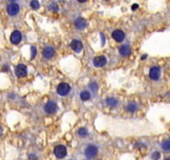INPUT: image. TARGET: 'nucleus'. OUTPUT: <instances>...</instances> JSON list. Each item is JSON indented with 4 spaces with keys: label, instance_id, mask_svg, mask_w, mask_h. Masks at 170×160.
I'll use <instances>...</instances> for the list:
<instances>
[{
    "label": "nucleus",
    "instance_id": "obj_1",
    "mask_svg": "<svg viewBox=\"0 0 170 160\" xmlns=\"http://www.w3.org/2000/svg\"><path fill=\"white\" fill-rule=\"evenodd\" d=\"M54 155L59 159H62V158L65 157L67 155L66 147L63 145H57L54 148Z\"/></svg>",
    "mask_w": 170,
    "mask_h": 160
},
{
    "label": "nucleus",
    "instance_id": "obj_2",
    "mask_svg": "<svg viewBox=\"0 0 170 160\" xmlns=\"http://www.w3.org/2000/svg\"><path fill=\"white\" fill-rule=\"evenodd\" d=\"M97 152H99V149H97V147L95 145H88L84 151L85 155H86L88 158H93V157L96 156Z\"/></svg>",
    "mask_w": 170,
    "mask_h": 160
},
{
    "label": "nucleus",
    "instance_id": "obj_3",
    "mask_svg": "<svg viewBox=\"0 0 170 160\" xmlns=\"http://www.w3.org/2000/svg\"><path fill=\"white\" fill-rule=\"evenodd\" d=\"M70 90H71V87L66 82H62V84H60L57 87V92L61 96H66L70 92Z\"/></svg>",
    "mask_w": 170,
    "mask_h": 160
},
{
    "label": "nucleus",
    "instance_id": "obj_4",
    "mask_svg": "<svg viewBox=\"0 0 170 160\" xmlns=\"http://www.w3.org/2000/svg\"><path fill=\"white\" fill-rule=\"evenodd\" d=\"M58 110V105L55 101H47L44 105V111L47 114H54Z\"/></svg>",
    "mask_w": 170,
    "mask_h": 160
},
{
    "label": "nucleus",
    "instance_id": "obj_5",
    "mask_svg": "<svg viewBox=\"0 0 170 160\" xmlns=\"http://www.w3.org/2000/svg\"><path fill=\"white\" fill-rule=\"evenodd\" d=\"M28 74V67L25 65H18L15 67V75L19 78H23Z\"/></svg>",
    "mask_w": 170,
    "mask_h": 160
},
{
    "label": "nucleus",
    "instance_id": "obj_6",
    "mask_svg": "<svg viewBox=\"0 0 170 160\" xmlns=\"http://www.w3.org/2000/svg\"><path fill=\"white\" fill-rule=\"evenodd\" d=\"M160 76H161V69L159 66H153L150 68V70H149L150 79L153 81H157V80H159Z\"/></svg>",
    "mask_w": 170,
    "mask_h": 160
},
{
    "label": "nucleus",
    "instance_id": "obj_7",
    "mask_svg": "<svg viewBox=\"0 0 170 160\" xmlns=\"http://www.w3.org/2000/svg\"><path fill=\"white\" fill-rule=\"evenodd\" d=\"M19 11H20V7H19V5L16 3H11V4L8 5V7H7V11L11 16L16 15L19 12Z\"/></svg>",
    "mask_w": 170,
    "mask_h": 160
},
{
    "label": "nucleus",
    "instance_id": "obj_8",
    "mask_svg": "<svg viewBox=\"0 0 170 160\" xmlns=\"http://www.w3.org/2000/svg\"><path fill=\"white\" fill-rule=\"evenodd\" d=\"M107 63V59L105 56H97L94 59V66L96 67H102Z\"/></svg>",
    "mask_w": 170,
    "mask_h": 160
},
{
    "label": "nucleus",
    "instance_id": "obj_9",
    "mask_svg": "<svg viewBox=\"0 0 170 160\" xmlns=\"http://www.w3.org/2000/svg\"><path fill=\"white\" fill-rule=\"evenodd\" d=\"M21 40H22L21 32H20V31H18V30H14L11 35V42L14 45H17V44H19L21 42Z\"/></svg>",
    "mask_w": 170,
    "mask_h": 160
},
{
    "label": "nucleus",
    "instance_id": "obj_10",
    "mask_svg": "<svg viewBox=\"0 0 170 160\" xmlns=\"http://www.w3.org/2000/svg\"><path fill=\"white\" fill-rule=\"evenodd\" d=\"M113 38L116 41V42H118V43H121L124 41V39H125V33L123 32L122 30L120 29H116L114 30L113 34H112Z\"/></svg>",
    "mask_w": 170,
    "mask_h": 160
},
{
    "label": "nucleus",
    "instance_id": "obj_11",
    "mask_svg": "<svg viewBox=\"0 0 170 160\" xmlns=\"http://www.w3.org/2000/svg\"><path fill=\"white\" fill-rule=\"evenodd\" d=\"M70 47L77 53H80V51L82 50V44H81L80 41H78V40H73V41H72L71 44H70Z\"/></svg>",
    "mask_w": 170,
    "mask_h": 160
},
{
    "label": "nucleus",
    "instance_id": "obj_12",
    "mask_svg": "<svg viewBox=\"0 0 170 160\" xmlns=\"http://www.w3.org/2000/svg\"><path fill=\"white\" fill-rule=\"evenodd\" d=\"M54 54H55V50H54L53 48H51V47H47L43 50V56L45 59L52 58V57L54 56Z\"/></svg>",
    "mask_w": 170,
    "mask_h": 160
},
{
    "label": "nucleus",
    "instance_id": "obj_13",
    "mask_svg": "<svg viewBox=\"0 0 170 160\" xmlns=\"http://www.w3.org/2000/svg\"><path fill=\"white\" fill-rule=\"evenodd\" d=\"M132 52V49H130L129 46L128 45H124V46H121L119 48V53L123 56V57H127Z\"/></svg>",
    "mask_w": 170,
    "mask_h": 160
},
{
    "label": "nucleus",
    "instance_id": "obj_14",
    "mask_svg": "<svg viewBox=\"0 0 170 160\" xmlns=\"http://www.w3.org/2000/svg\"><path fill=\"white\" fill-rule=\"evenodd\" d=\"M75 26L78 29H83L85 27H86V21H85V19H83L81 17H78L75 21Z\"/></svg>",
    "mask_w": 170,
    "mask_h": 160
},
{
    "label": "nucleus",
    "instance_id": "obj_15",
    "mask_svg": "<svg viewBox=\"0 0 170 160\" xmlns=\"http://www.w3.org/2000/svg\"><path fill=\"white\" fill-rule=\"evenodd\" d=\"M137 108L138 107H137V104L135 103V102H129L127 106V110L130 113H134L137 110Z\"/></svg>",
    "mask_w": 170,
    "mask_h": 160
},
{
    "label": "nucleus",
    "instance_id": "obj_16",
    "mask_svg": "<svg viewBox=\"0 0 170 160\" xmlns=\"http://www.w3.org/2000/svg\"><path fill=\"white\" fill-rule=\"evenodd\" d=\"M162 149L165 152H170V139H166L162 143Z\"/></svg>",
    "mask_w": 170,
    "mask_h": 160
},
{
    "label": "nucleus",
    "instance_id": "obj_17",
    "mask_svg": "<svg viewBox=\"0 0 170 160\" xmlns=\"http://www.w3.org/2000/svg\"><path fill=\"white\" fill-rule=\"evenodd\" d=\"M106 104L110 107H114L117 104V100L114 98H108L106 100Z\"/></svg>",
    "mask_w": 170,
    "mask_h": 160
},
{
    "label": "nucleus",
    "instance_id": "obj_18",
    "mask_svg": "<svg viewBox=\"0 0 170 160\" xmlns=\"http://www.w3.org/2000/svg\"><path fill=\"white\" fill-rule=\"evenodd\" d=\"M90 98H91V94L88 91H82L80 93V99H81V100L86 101V100H90Z\"/></svg>",
    "mask_w": 170,
    "mask_h": 160
},
{
    "label": "nucleus",
    "instance_id": "obj_19",
    "mask_svg": "<svg viewBox=\"0 0 170 160\" xmlns=\"http://www.w3.org/2000/svg\"><path fill=\"white\" fill-rule=\"evenodd\" d=\"M77 134H78V136L81 137H87L88 136V131L87 129H85V128H80L77 131Z\"/></svg>",
    "mask_w": 170,
    "mask_h": 160
},
{
    "label": "nucleus",
    "instance_id": "obj_20",
    "mask_svg": "<svg viewBox=\"0 0 170 160\" xmlns=\"http://www.w3.org/2000/svg\"><path fill=\"white\" fill-rule=\"evenodd\" d=\"M89 88H90L92 91L96 92V91H97V89H99V85H97L96 82H91V84H89Z\"/></svg>",
    "mask_w": 170,
    "mask_h": 160
},
{
    "label": "nucleus",
    "instance_id": "obj_21",
    "mask_svg": "<svg viewBox=\"0 0 170 160\" xmlns=\"http://www.w3.org/2000/svg\"><path fill=\"white\" fill-rule=\"evenodd\" d=\"M30 7L33 9V10H37L39 7H40V4H39V2L37 1V0H31Z\"/></svg>",
    "mask_w": 170,
    "mask_h": 160
},
{
    "label": "nucleus",
    "instance_id": "obj_22",
    "mask_svg": "<svg viewBox=\"0 0 170 160\" xmlns=\"http://www.w3.org/2000/svg\"><path fill=\"white\" fill-rule=\"evenodd\" d=\"M160 157H161V153L159 152H154L151 155V158L153 160H159Z\"/></svg>",
    "mask_w": 170,
    "mask_h": 160
},
{
    "label": "nucleus",
    "instance_id": "obj_23",
    "mask_svg": "<svg viewBox=\"0 0 170 160\" xmlns=\"http://www.w3.org/2000/svg\"><path fill=\"white\" fill-rule=\"evenodd\" d=\"M49 9H50L51 11H58V10H59V8H58V5H57V4H55V3L51 4V5L49 6Z\"/></svg>",
    "mask_w": 170,
    "mask_h": 160
},
{
    "label": "nucleus",
    "instance_id": "obj_24",
    "mask_svg": "<svg viewBox=\"0 0 170 160\" xmlns=\"http://www.w3.org/2000/svg\"><path fill=\"white\" fill-rule=\"evenodd\" d=\"M36 56V48L34 47H31V58L33 59Z\"/></svg>",
    "mask_w": 170,
    "mask_h": 160
},
{
    "label": "nucleus",
    "instance_id": "obj_25",
    "mask_svg": "<svg viewBox=\"0 0 170 160\" xmlns=\"http://www.w3.org/2000/svg\"><path fill=\"white\" fill-rule=\"evenodd\" d=\"M29 160H37V156L35 155H30L29 157Z\"/></svg>",
    "mask_w": 170,
    "mask_h": 160
},
{
    "label": "nucleus",
    "instance_id": "obj_26",
    "mask_svg": "<svg viewBox=\"0 0 170 160\" xmlns=\"http://www.w3.org/2000/svg\"><path fill=\"white\" fill-rule=\"evenodd\" d=\"M138 7H139V6L137 5V4H133V5H132V11H135L136 9H138Z\"/></svg>",
    "mask_w": 170,
    "mask_h": 160
},
{
    "label": "nucleus",
    "instance_id": "obj_27",
    "mask_svg": "<svg viewBox=\"0 0 170 160\" xmlns=\"http://www.w3.org/2000/svg\"><path fill=\"white\" fill-rule=\"evenodd\" d=\"M78 2H80V3H84V2H86L87 0H77Z\"/></svg>",
    "mask_w": 170,
    "mask_h": 160
},
{
    "label": "nucleus",
    "instance_id": "obj_28",
    "mask_svg": "<svg viewBox=\"0 0 170 160\" xmlns=\"http://www.w3.org/2000/svg\"><path fill=\"white\" fill-rule=\"evenodd\" d=\"M145 58H147V55H143L142 56V60H145Z\"/></svg>",
    "mask_w": 170,
    "mask_h": 160
},
{
    "label": "nucleus",
    "instance_id": "obj_29",
    "mask_svg": "<svg viewBox=\"0 0 170 160\" xmlns=\"http://www.w3.org/2000/svg\"><path fill=\"white\" fill-rule=\"evenodd\" d=\"M4 71H7V66H5V67H4Z\"/></svg>",
    "mask_w": 170,
    "mask_h": 160
},
{
    "label": "nucleus",
    "instance_id": "obj_30",
    "mask_svg": "<svg viewBox=\"0 0 170 160\" xmlns=\"http://www.w3.org/2000/svg\"><path fill=\"white\" fill-rule=\"evenodd\" d=\"M165 160H170V157H166V158H165Z\"/></svg>",
    "mask_w": 170,
    "mask_h": 160
},
{
    "label": "nucleus",
    "instance_id": "obj_31",
    "mask_svg": "<svg viewBox=\"0 0 170 160\" xmlns=\"http://www.w3.org/2000/svg\"><path fill=\"white\" fill-rule=\"evenodd\" d=\"M10 1H14V0H10Z\"/></svg>",
    "mask_w": 170,
    "mask_h": 160
}]
</instances>
